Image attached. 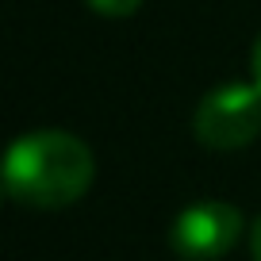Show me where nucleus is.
Returning a JSON list of instances; mask_svg holds the SVG:
<instances>
[{
	"label": "nucleus",
	"mask_w": 261,
	"mask_h": 261,
	"mask_svg": "<svg viewBox=\"0 0 261 261\" xmlns=\"http://www.w3.org/2000/svg\"><path fill=\"white\" fill-rule=\"evenodd\" d=\"M253 85L261 89V35H257V42H253Z\"/></svg>",
	"instance_id": "423d86ee"
},
{
	"label": "nucleus",
	"mask_w": 261,
	"mask_h": 261,
	"mask_svg": "<svg viewBox=\"0 0 261 261\" xmlns=\"http://www.w3.org/2000/svg\"><path fill=\"white\" fill-rule=\"evenodd\" d=\"M238 238H242L238 207L223 204V200H200L173 219L169 242L185 261H219L234 250Z\"/></svg>",
	"instance_id": "7ed1b4c3"
},
{
	"label": "nucleus",
	"mask_w": 261,
	"mask_h": 261,
	"mask_svg": "<svg viewBox=\"0 0 261 261\" xmlns=\"http://www.w3.org/2000/svg\"><path fill=\"white\" fill-rule=\"evenodd\" d=\"M250 253H253V261H261V219L253 223V230H250Z\"/></svg>",
	"instance_id": "39448f33"
},
{
	"label": "nucleus",
	"mask_w": 261,
	"mask_h": 261,
	"mask_svg": "<svg viewBox=\"0 0 261 261\" xmlns=\"http://www.w3.org/2000/svg\"><path fill=\"white\" fill-rule=\"evenodd\" d=\"M196 139L207 150H242L261 130V89L230 81L212 89L196 108Z\"/></svg>",
	"instance_id": "f03ea898"
},
{
	"label": "nucleus",
	"mask_w": 261,
	"mask_h": 261,
	"mask_svg": "<svg viewBox=\"0 0 261 261\" xmlns=\"http://www.w3.org/2000/svg\"><path fill=\"white\" fill-rule=\"evenodd\" d=\"M85 4L92 12H100V16H108V19H123V16H135L142 0H85Z\"/></svg>",
	"instance_id": "20e7f679"
},
{
	"label": "nucleus",
	"mask_w": 261,
	"mask_h": 261,
	"mask_svg": "<svg viewBox=\"0 0 261 261\" xmlns=\"http://www.w3.org/2000/svg\"><path fill=\"white\" fill-rule=\"evenodd\" d=\"M96 177L92 150L65 130H35L8 150L4 188L27 207H65L81 200Z\"/></svg>",
	"instance_id": "f257e3e1"
}]
</instances>
